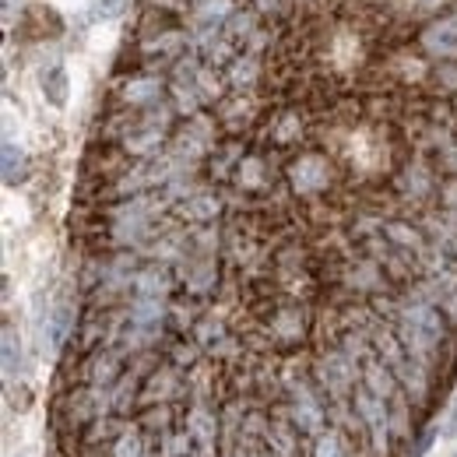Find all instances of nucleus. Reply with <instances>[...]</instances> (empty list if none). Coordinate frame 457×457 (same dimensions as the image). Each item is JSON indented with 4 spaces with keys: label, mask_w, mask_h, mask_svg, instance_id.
I'll list each match as a JSON object with an SVG mask.
<instances>
[{
    "label": "nucleus",
    "mask_w": 457,
    "mask_h": 457,
    "mask_svg": "<svg viewBox=\"0 0 457 457\" xmlns=\"http://www.w3.org/2000/svg\"><path fill=\"white\" fill-rule=\"evenodd\" d=\"M303 440L306 433L288 419V415H272V426L264 433V451L272 457H303Z\"/></svg>",
    "instance_id": "obj_1"
},
{
    "label": "nucleus",
    "mask_w": 457,
    "mask_h": 457,
    "mask_svg": "<svg viewBox=\"0 0 457 457\" xmlns=\"http://www.w3.org/2000/svg\"><path fill=\"white\" fill-rule=\"evenodd\" d=\"M183 429L190 433V440H193L201 451H215V447H218V415H215L211 405H204V401L190 405V412H186V419H183Z\"/></svg>",
    "instance_id": "obj_2"
},
{
    "label": "nucleus",
    "mask_w": 457,
    "mask_h": 457,
    "mask_svg": "<svg viewBox=\"0 0 457 457\" xmlns=\"http://www.w3.org/2000/svg\"><path fill=\"white\" fill-rule=\"evenodd\" d=\"M148 444H152L148 433H145L141 426H130V422H127V426L120 429V437L106 447V454L109 457H152L155 451H152Z\"/></svg>",
    "instance_id": "obj_3"
},
{
    "label": "nucleus",
    "mask_w": 457,
    "mask_h": 457,
    "mask_svg": "<svg viewBox=\"0 0 457 457\" xmlns=\"http://www.w3.org/2000/svg\"><path fill=\"white\" fill-rule=\"evenodd\" d=\"M67 71L64 67H53L50 75H43V91H46V98L53 102V106H64L67 102Z\"/></svg>",
    "instance_id": "obj_4"
},
{
    "label": "nucleus",
    "mask_w": 457,
    "mask_h": 457,
    "mask_svg": "<svg viewBox=\"0 0 457 457\" xmlns=\"http://www.w3.org/2000/svg\"><path fill=\"white\" fill-rule=\"evenodd\" d=\"M313 457H352V447L342 433H324L313 444Z\"/></svg>",
    "instance_id": "obj_5"
},
{
    "label": "nucleus",
    "mask_w": 457,
    "mask_h": 457,
    "mask_svg": "<svg viewBox=\"0 0 457 457\" xmlns=\"http://www.w3.org/2000/svg\"><path fill=\"white\" fill-rule=\"evenodd\" d=\"M21 177H25V152L7 141L4 145V183H18Z\"/></svg>",
    "instance_id": "obj_6"
},
{
    "label": "nucleus",
    "mask_w": 457,
    "mask_h": 457,
    "mask_svg": "<svg viewBox=\"0 0 457 457\" xmlns=\"http://www.w3.org/2000/svg\"><path fill=\"white\" fill-rule=\"evenodd\" d=\"M433 440H437V429H422L419 437H412V440H408V444H412V447H408V457H422L433 447Z\"/></svg>",
    "instance_id": "obj_7"
},
{
    "label": "nucleus",
    "mask_w": 457,
    "mask_h": 457,
    "mask_svg": "<svg viewBox=\"0 0 457 457\" xmlns=\"http://www.w3.org/2000/svg\"><path fill=\"white\" fill-rule=\"evenodd\" d=\"M127 7V0H95V14L98 18H116Z\"/></svg>",
    "instance_id": "obj_8"
},
{
    "label": "nucleus",
    "mask_w": 457,
    "mask_h": 457,
    "mask_svg": "<svg viewBox=\"0 0 457 457\" xmlns=\"http://www.w3.org/2000/svg\"><path fill=\"white\" fill-rule=\"evenodd\" d=\"M4 369L14 373V331H4Z\"/></svg>",
    "instance_id": "obj_9"
},
{
    "label": "nucleus",
    "mask_w": 457,
    "mask_h": 457,
    "mask_svg": "<svg viewBox=\"0 0 457 457\" xmlns=\"http://www.w3.org/2000/svg\"><path fill=\"white\" fill-rule=\"evenodd\" d=\"M451 415H454V419H451V422L444 426V433H447V437H457V408L451 412Z\"/></svg>",
    "instance_id": "obj_10"
}]
</instances>
